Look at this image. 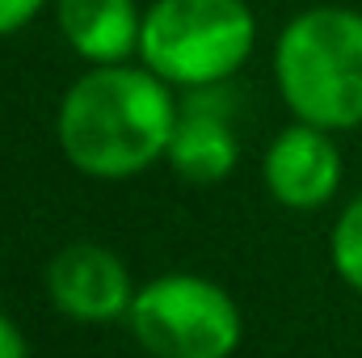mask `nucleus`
Returning a JSON list of instances; mask_svg holds the SVG:
<instances>
[{
	"instance_id": "7",
	"label": "nucleus",
	"mask_w": 362,
	"mask_h": 358,
	"mask_svg": "<svg viewBox=\"0 0 362 358\" xmlns=\"http://www.w3.org/2000/svg\"><path fill=\"white\" fill-rule=\"evenodd\" d=\"M206 93L211 89H194V97L177 110V127H173V139L165 152L173 173L194 185L223 181L240 161V144L228 122V110L215 105V97H206Z\"/></svg>"
},
{
	"instance_id": "5",
	"label": "nucleus",
	"mask_w": 362,
	"mask_h": 358,
	"mask_svg": "<svg viewBox=\"0 0 362 358\" xmlns=\"http://www.w3.org/2000/svg\"><path fill=\"white\" fill-rule=\"evenodd\" d=\"M47 291H51V304L81 325H105L122 316L135 299L127 266L101 245L59 249L55 262L47 266Z\"/></svg>"
},
{
	"instance_id": "3",
	"label": "nucleus",
	"mask_w": 362,
	"mask_h": 358,
	"mask_svg": "<svg viewBox=\"0 0 362 358\" xmlns=\"http://www.w3.org/2000/svg\"><path fill=\"white\" fill-rule=\"evenodd\" d=\"M257 25L245 0H156L144 13L139 59L165 85L215 89L253 51Z\"/></svg>"
},
{
	"instance_id": "6",
	"label": "nucleus",
	"mask_w": 362,
	"mask_h": 358,
	"mask_svg": "<svg viewBox=\"0 0 362 358\" xmlns=\"http://www.w3.org/2000/svg\"><path fill=\"white\" fill-rule=\"evenodd\" d=\"M262 173H266V190L274 194V202L291 211H316L341 185V152L325 127L295 122L282 135H274Z\"/></svg>"
},
{
	"instance_id": "11",
	"label": "nucleus",
	"mask_w": 362,
	"mask_h": 358,
	"mask_svg": "<svg viewBox=\"0 0 362 358\" xmlns=\"http://www.w3.org/2000/svg\"><path fill=\"white\" fill-rule=\"evenodd\" d=\"M0 358H30L25 354V337H21V329L0 312Z\"/></svg>"
},
{
	"instance_id": "10",
	"label": "nucleus",
	"mask_w": 362,
	"mask_h": 358,
	"mask_svg": "<svg viewBox=\"0 0 362 358\" xmlns=\"http://www.w3.org/2000/svg\"><path fill=\"white\" fill-rule=\"evenodd\" d=\"M42 4H47V0H0V38L25 30V25L42 13Z\"/></svg>"
},
{
	"instance_id": "9",
	"label": "nucleus",
	"mask_w": 362,
	"mask_h": 358,
	"mask_svg": "<svg viewBox=\"0 0 362 358\" xmlns=\"http://www.w3.org/2000/svg\"><path fill=\"white\" fill-rule=\"evenodd\" d=\"M329 253H333V270H337V278L362 295V194L341 211V215H337Z\"/></svg>"
},
{
	"instance_id": "1",
	"label": "nucleus",
	"mask_w": 362,
	"mask_h": 358,
	"mask_svg": "<svg viewBox=\"0 0 362 358\" xmlns=\"http://www.w3.org/2000/svg\"><path fill=\"white\" fill-rule=\"evenodd\" d=\"M177 101L152 68L101 64L64 93L59 148L101 181L135 178L169 152Z\"/></svg>"
},
{
	"instance_id": "2",
	"label": "nucleus",
	"mask_w": 362,
	"mask_h": 358,
	"mask_svg": "<svg viewBox=\"0 0 362 358\" xmlns=\"http://www.w3.org/2000/svg\"><path fill=\"white\" fill-rule=\"evenodd\" d=\"M274 81L299 122L362 127V13L325 4L291 17L274 47Z\"/></svg>"
},
{
	"instance_id": "8",
	"label": "nucleus",
	"mask_w": 362,
	"mask_h": 358,
	"mask_svg": "<svg viewBox=\"0 0 362 358\" xmlns=\"http://www.w3.org/2000/svg\"><path fill=\"white\" fill-rule=\"evenodd\" d=\"M55 17L68 47L97 68L139 55L144 13L135 8V0H55Z\"/></svg>"
},
{
	"instance_id": "4",
	"label": "nucleus",
	"mask_w": 362,
	"mask_h": 358,
	"mask_svg": "<svg viewBox=\"0 0 362 358\" xmlns=\"http://www.w3.org/2000/svg\"><path fill=\"white\" fill-rule=\"evenodd\" d=\"M135 342L156 358H232L240 346L236 299L198 274H160L127 308Z\"/></svg>"
}]
</instances>
